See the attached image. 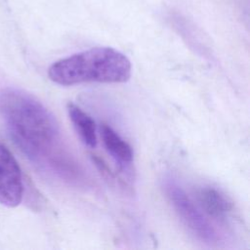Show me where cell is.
I'll list each match as a JSON object with an SVG mask.
<instances>
[{"mask_svg": "<svg viewBox=\"0 0 250 250\" xmlns=\"http://www.w3.org/2000/svg\"><path fill=\"white\" fill-rule=\"evenodd\" d=\"M0 113L26 157L67 181L77 179L79 170L62 146L57 120L38 100L21 90L5 89L0 93Z\"/></svg>", "mask_w": 250, "mask_h": 250, "instance_id": "cell-1", "label": "cell"}, {"mask_svg": "<svg viewBox=\"0 0 250 250\" xmlns=\"http://www.w3.org/2000/svg\"><path fill=\"white\" fill-rule=\"evenodd\" d=\"M132 65L121 52L110 47L92 48L61 59L48 69L50 79L62 86L81 83H123L130 79Z\"/></svg>", "mask_w": 250, "mask_h": 250, "instance_id": "cell-2", "label": "cell"}, {"mask_svg": "<svg viewBox=\"0 0 250 250\" xmlns=\"http://www.w3.org/2000/svg\"><path fill=\"white\" fill-rule=\"evenodd\" d=\"M164 189L175 212L185 226L201 240L207 243L215 242L217 234L214 228L186 191L171 179L165 181Z\"/></svg>", "mask_w": 250, "mask_h": 250, "instance_id": "cell-3", "label": "cell"}, {"mask_svg": "<svg viewBox=\"0 0 250 250\" xmlns=\"http://www.w3.org/2000/svg\"><path fill=\"white\" fill-rule=\"evenodd\" d=\"M23 184L20 165L10 149L0 143V203L18 206L22 199Z\"/></svg>", "mask_w": 250, "mask_h": 250, "instance_id": "cell-4", "label": "cell"}, {"mask_svg": "<svg viewBox=\"0 0 250 250\" xmlns=\"http://www.w3.org/2000/svg\"><path fill=\"white\" fill-rule=\"evenodd\" d=\"M197 200L201 209L217 221H226L232 210V205L228 197L212 187L200 188L197 191Z\"/></svg>", "mask_w": 250, "mask_h": 250, "instance_id": "cell-5", "label": "cell"}, {"mask_svg": "<svg viewBox=\"0 0 250 250\" xmlns=\"http://www.w3.org/2000/svg\"><path fill=\"white\" fill-rule=\"evenodd\" d=\"M101 136L105 149L118 164L120 169H128L133 160L132 147L111 127L101 126Z\"/></svg>", "mask_w": 250, "mask_h": 250, "instance_id": "cell-6", "label": "cell"}, {"mask_svg": "<svg viewBox=\"0 0 250 250\" xmlns=\"http://www.w3.org/2000/svg\"><path fill=\"white\" fill-rule=\"evenodd\" d=\"M68 116L81 138L82 142L89 147H96L97 146V132L96 124L90 115L73 103H68L66 105Z\"/></svg>", "mask_w": 250, "mask_h": 250, "instance_id": "cell-7", "label": "cell"}]
</instances>
